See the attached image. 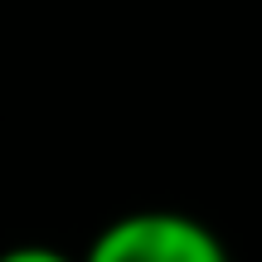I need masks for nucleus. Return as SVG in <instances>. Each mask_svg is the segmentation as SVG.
I'll list each match as a JSON object with an SVG mask.
<instances>
[{
	"instance_id": "f257e3e1",
	"label": "nucleus",
	"mask_w": 262,
	"mask_h": 262,
	"mask_svg": "<svg viewBox=\"0 0 262 262\" xmlns=\"http://www.w3.org/2000/svg\"><path fill=\"white\" fill-rule=\"evenodd\" d=\"M83 262H228V248L209 224L175 209L122 214L88 243Z\"/></svg>"
},
{
	"instance_id": "f03ea898",
	"label": "nucleus",
	"mask_w": 262,
	"mask_h": 262,
	"mask_svg": "<svg viewBox=\"0 0 262 262\" xmlns=\"http://www.w3.org/2000/svg\"><path fill=\"white\" fill-rule=\"evenodd\" d=\"M0 262H83V257H68L58 248H44V243H19L10 253H0Z\"/></svg>"
}]
</instances>
